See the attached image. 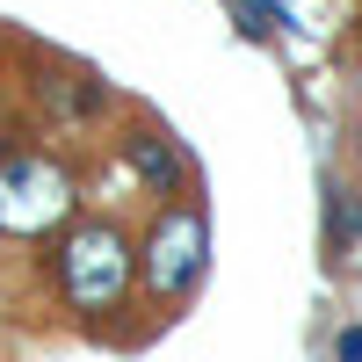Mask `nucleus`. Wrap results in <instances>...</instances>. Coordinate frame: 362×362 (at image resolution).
Here are the masks:
<instances>
[{
  "label": "nucleus",
  "instance_id": "nucleus-3",
  "mask_svg": "<svg viewBox=\"0 0 362 362\" xmlns=\"http://www.w3.org/2000/svg\"><path fill=\"white\" fill-rule=\"evenodd\" d=\"M203 247H210V225H203V210H160V225L145 232V290L153 297H189L196 276H203Z\"/></svg>",
  "mask_w": 362,
  "mask_h": 362
},
{
  "label": "nucleus",
  "instance_id": "nucleus-5",
  "mask_svg": "<svg viewBox=\"0 0 362 362\" xmlns=\"http://www.w3.org/2000/svg\"><path fill=\"white\" fill-rule=\"evenodd\" d=\"M124 153H131L138 181H153L160 196H174V189H181V153H174L160 131H131V145H124Z\"/></svg>",
  "mask_w": 362,
  "mask_h": 362
},
{
  "label": "nucleus",
  "instance_id": "nucleus-7",
  "mask_svg": "<svg viewBox=\"0 0 362 362\" xmlns=\"http://www.w3.org/2000/svg\"><path fill=\"white\" fill-rule=\"evenodd\" d=\"M341 362H362V326H348V334H341Z\"/></svg>",
  "mask_w": 362,
  "mask_h": 362
},
{
  "label": "nucleus",
  "instance_id": "nucleus-4",
  "mask_svg": "<svg viewBox=\"0 0 362 362\" xmlns=\"http://www.w3.org/2000/svg\"><path fill=\"white\" fill-rule=\"evenodd\" d=\"M37 102H44L51 116H66V124H80V116L102 109V87H95V73H80V66H44Z\"/></svg>",
  "mask_w": 362,
  "mask_h": 362
},
{
  "label": "nucleus",
  "instance_id": "nucleus-1",
  "mask_svg": "<svg viewBox=\"0 0 362 362\" xmlns=\"http://www.w3.org/2000/svg\"><path fill=\"white\" fill-rule=\"evenodd\" d=\"M58 290L80 312H116L131 290V239L109 218H87L58 239Z\"/></svg>",
  "mask_w": 362,
  "mask_h": 362
},
{
  "label": "nucleus",
  "instance_id": "nucleus-2",
  "mask_svg": "<svg viewBox=\"0 0 362 362\" xmlns=\"http://www.w3.org/2000/svg\"><path fill=\"white\" fill-rule=\"evenodd\" d=\"M73 174L44 153H8L0 160V232H44L66 218Z\"/></svg>",
  "mask_w": 362,
  "mask_h": 362
},
{
  "label": "nucleus",
  "instance_id": "nucleus-6",
  "mask_svg": "<svg viewBox=\"0 0 362 362\" xmlns=\"http://www.w3.org/2000/svg\"><path fill=\"white\" fill-rule=\"evenodd\" d=\"M283 15L276 8H239V29H247V37H268V29H276Z\"/></svg>",
  "mask_w": 362,
  "mask_h": 362
}]
</instances>
